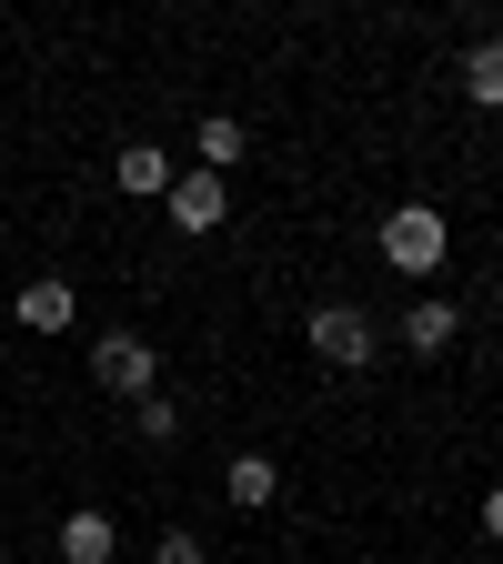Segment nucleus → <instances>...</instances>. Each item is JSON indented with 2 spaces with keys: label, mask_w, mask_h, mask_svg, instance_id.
Here are the masks:
<instances>
[{
  "label": "nucleus",
  "mask_w": 503,
  "mask_h": 564,
  "mask_svg": "<svg viewBox=\"0 0 503 564\" xmlns=\"http://www.w3.org/2000/svg\"><path fill=\"white\" fill-rule=\"evenodd\" d=\"M444 252H453V232H444V212H434V202L383 212V262H393V272H444Z\"/></svg>",
  "instance_id": "nucleus-1"
},
{
  "label": "nucleus",
  "mask_w": 503,
  "mask_h": 564,
  "mask_svg": "<svg viewBox=\"0 0 503 564\" xmlns=\"http://www.w3.org/2000/svg\"><path fill=\"white\" fill-rule=\"evenodd\" d=\"M91 373H101L111 393H131V403H152V393H162V352L141 343V333H101V343H91Z\"/></svg>",
  "instance_id": "nucleus-2"
},
{
  "label": "nucleus",
  "mask_w": 503,
  "mask_h": 564,
  "mask_svg": "<svg viewBox=\"0 0 503 564\" xmlns=\"http://www.w3.org/2000/svg\"><path fill=\"white\" fill-rule=\"evenodd\" d=\"M313 352H322V364H342V373H363L373 364V352H383V333H373V313H352V303H322L313 323Z\"/></svg>",
  "instance_id": "nucleus-3"
},
{
  "label": "nucleus",
  "mask_w": 503,
  "mask_h": 564,
  "mask_svg": "<svg viewBox=\"0 0 503 564\" xmlns=\"http://www.w3.org/2000/svg\"><path fill=\"white\" fill-rule=\"evenodd\" d=\"M162 202H172V223H182V232H211V223L232 212V182H222V172H172Z\"/></svg>",
  "instance_id": "nucleus-4"
},
{
  "label": "nucleus",
  "mask_w": 503,
  "mask_h": 564,
  "mask_svg": "<svg viewBox=\"0 0 503 564\" xmlns=\"http://www.w3.org/2000/svg\"><path fill=\"white\" fill-rule=\"evenodd\" d=\"M111 544H121V524H111L101 505H81V514H61V564H111Z\"/></svg>",
  "instance_id": "nucleus-5"
},
{
  "label": "nucleus",
  "mask_w": 503,
  "mask_h": 564,
  "mask_svg": "<svg viewBox=\"0 0 503 564\" xmlns=\"http://www.w3.org/2000/svg\"><path fill=\"white\" fill-rule=\"evenodd\" d=\"M11 313H21V333H70L81 323V293H70V282H31Z\"/></svg>",
  "instance_id": "nucleus-6"
},
{
  "label": "nucleus",
  "mask_w": 503,
  "mask_h": 564,
  "mask_svg": "<svg viewBox=\"0 0 503 564\" xmlns=\"http://www.w3.org/2000/svg\"><path fill=\"white\" fill-rule=\"evenodd\" d=\"M222 494H232V505H242V514H262V505H272V494H282V464H272V454H232V474H222Z\"/></svg>",
  "instance_id": "nucleus-7"
},
{
  "label": "nucleus",
  "mask_w": 503,
  "mask_h": 564,
  "mask_svg": "<svg viewBox=\"0 0 503 564\" xmlns=\"http://www.w3.org/2000/svg\"><path fill=\"white\" fill-rule=\"evenodd\" d=\"M463 91H473V111H503V41L463 51Z\"/></svg>",
  "instance_id": "nucleus-8"
},
{
  "label": "nucleus",
  "mask_w": 503,
  "mask_h": 564,
  "mask_svg": "<svg viewBox=\"0 0 503 564\" xmlns=\"http://www.w3.org/2000/svg\"><path fill=\"white\" fill-rule=\"evenodd\" d=\"M453 333H463V313H453V303H413V313H403V343H413V352H444Z\"/></svg>",
  "instance_id": "nucleus-9"
},
{
  "label": "nucleus",
  "mask_w": 503,
  "mask_h": 564,
  "mask_svg": "<svg viewBox=\"0 0 503 564\" xmlns=\"http://www.w3.org/2000/svg\"><path fill=\"white\" fill-rule=\"evenodd\" d=\"M111 182H121V192H172V162L152 152V141H131V152L111 162Z\"/></svg>",
  "instance_id": "nucleus-10"
},
{
  "label": "nucleus",
  "mask_w": 503,
  "mask_h": 564,
  "mask_svg": "<svg viewBox=\"0 0 503 564\" xmlns=\"http://www.w3.org/2000/svg\"><path fill=\"white\" fill-rule=\"evenodd\" d=\"M232 162H242V121L211 111V121H201V172H232Z\"/></svg>",
  "instance_id": "nucleus-11"
},
{
  "label": "nucleus",
  "mask_w": 503,
  "mask_h": 564,
  "mask_svg": "<svg viewBox=\"0 0 503 564\" xmlns=\"http://www.w3.org/2000/svg\"><path fill=\"white\" fill-rule=\"evenodd\" d=\"M131 423H141V444H172V434H182V403L152 393V403H131Z\"/></svg>",
  "instance_id": "nucleus-12"
},
{
  "label": "nucleus",
  "mask_w": 503,
  "mask_h": 564,
  "mask_svg": "<svg viewBox=\"0 0 503 564\" xmlns=\"http://www.w3.org/2000/svg\"><path fill=\"white\" fill-rule=\"evenodd\" d=\"M152 564H211V554H201V534H162V554H152Z\"/></svg>",
  "instance_id": "nucleus-13"
},
{
  "label": "nucleus",
  "mask_w": 503,
  "mask_h": 564,
  "mask_svg": "<svg viewBox=\"0 0 503 564\" xmlns=\"http://www.w3.org/2000/svg\"><path fill=\"white\" fill-rule=\"evenodd\" d=\"M483 534H493V544H503V484H493V494H483Z\"/></svg>",
  "instance_id": "nucleus-14"
},
{
  "label": "nucleus",
  "mask_w": 503,
  "mask_h": 564,
  "mask_svg": "<svg viewBox=\"0 0 503 564\" xmlns=\"http://www.w3.org/2000/svg\"><path fill=\"white\" fill-rule=\"evenodd\" d=\"M0 564H11V554H0Z\"/></svg>",
  "instance_id": "nucleus-15"
}]
</instances>
